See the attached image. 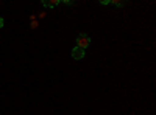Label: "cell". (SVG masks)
<instances>
[{
  "mask_svg": "<svg viewBox=\"0 0 156 115\" xmlns=\"http://www.w3.org/2000/svg\"><path fill=\"white\" fill-rule=\"evenodd\" d=\"M89 44H90V39H89L86 34H80V36L76 37V47H80V48L86 50Z\"/></svg>",
  "mask_w": 156,
  "mask_h": 115,
  "instance_id": "1",
  "label": "cell"
},
{
  "mask_svg": "<svg viewBox=\"0 0 156 115\" xmlns=\"http://www.w3.org/2000/svg\"><path fill=\"white\" fill-rule=\"evenodd\" d=\"M72 58H73V59H76V61L83 59V58H84V50H83V48H80V47H75V48L72 50Z\"/></svg>",
  "mask_w": 156,
  "mask_h": 115,
  "instance_id": "2",
  "label": "cell"
},
{
  "mask_svg": "<svg viewBox=\"0 0 156 115\" xmlns=\"http://www.w3.org/2000/svg\"><path fill=\"white\" fill-rule=\"evenodd\" d=\"M42 5L47 8H55L56 5H59V0H44Z\"/></svg>",
  "mask_w": 156,
  "mask_h": 115,
  "instance_id": "3",
  "label": "cell"
},
{
  "mask_svg": "<svg viewBox=\"0 0 156 115\" xmlns=\"http://www.w3.org/2000/svg\"><path fill=\"white\" fill-rule=\"evenodd\" d=\"M109 3H112V5H115V6H122V5H123V2H115V0H112V2H109Z\"/></svg>",
  "mask_w": 156,
  "mask_h": 115,
  "instance_id": "4",
  "label": "cell"
},
{
  "mask_svg": "<svg viewBox=\"0 0 156 115\" xmlns=\"http://www.w3.org/2000/svg\"><path fill=\"white\" fill-rule=\"evenodd\" d=\"M2 27H3V19L0 17V28H2Z\"/></svg>",
  "mask_w": 156,
  "mask_h": 115,
  "instance_id": "5",
  "label": "cell"
}]
</instances>
